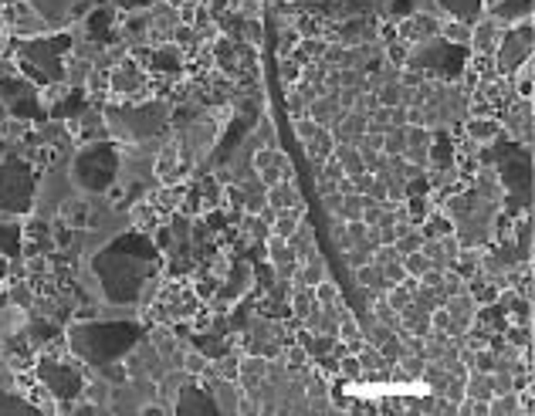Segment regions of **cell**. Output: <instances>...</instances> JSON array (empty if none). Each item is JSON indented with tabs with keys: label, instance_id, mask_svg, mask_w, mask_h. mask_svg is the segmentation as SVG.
I'll return each mask as SVG.
<instances>
[{
	"label": "cell",
	"instance_id": "cell-44",
	"mask_svg": "<svg viewBox=\"0 0 535 416\" xmlns=\"http://www.w3.org/2000/svg\"><path fill=\"white\" fill-rule=\"evenodd\" d=\"M282 65H278V78H282L285 85H295L298 78H302V65H298L295 58L288 55V58H278Z\"/></svg>",
	"mask_w": 535,
	"mask_h": 416
},
{
	"label": "cell",
	"instance_id": "cell-9",
	"mask_svg": "<svg viewBox=\"0 0 535 416\" xmlns=\"http://www.w3.org/2000/svg\"><path fill=\"white\" fill-rule=\"evenodd\" d=\"M0 105L7 115H14L21 122H44L51 109L44 105L41 88L28 82L21 71H0Z\"/></svg>",
	"mask_w": 535,
	"mask_h": 416
},
{
	"label": "cell",
	"instance_id": "cell-13",
	"mask_svg": "<svg viewBox=\"0 0 535 416\" xmlns=\"http://www.w3.org/2000/svg\"><path fill=\"white\" fill-rule=\"evenodd\" d=\"M48 28H65L68 21L82 17L88 11V0H24Z\"/></svg>",
	"mask_w": 535,
	"mask_h": 416
},
{
	"label": "cell",
	"instance_id": "cell-43",
	"mask_svg": "<svg viewBox=\"0 0 535 416\" xmlns=\"http://www.w3.org/2000/svg\"><path fill=\"white\" fill-rule=\"evenodd\" d=\"M298 41H302V34H298L295 28L282 31V34H278V44H275V55H278V58H288V55H292V51L298 48Z\"/></svg>",
	"mask_w": 535,
	"mask_h": 416
},
{
	"label": "cell",
	"instance_id": "cell-46",
	"mask_svg": "<svg viewBox=\"0 0 535 416\" xmlns=\"http://www.w3.org/2000/svg\"><path fill=\"white\" fill-rule=\"evenodd\" d=\"M431 329H437V332H448V329H451V312L444 305H437L434 312H431Z\"/></svg>",
	"mask_w": 535,
	"mask_h": 416
},
{
	"label": "cell",
	"instance_id": "cell-5",
	"mask_svg": "<svg viewBox=\"0 0 535 416\" xmlns=\"http://www.w3.org/2000/svg\"><path fill=\"white\" fill-rule=\"evenodd\" d=\"M122 169V153L113 139H95L85 142L71 159V183L82 194H109V186L119 180Z\"/></svg>",
	"mask_w": 535,
	"mask_h": 416
},
{
	"label": "cell",
	"instance_id": "cell-1",
	"mask_svg": "<svg viewBox=\"0 0 535 416\" xmlns=\"http://www.w3.org/2000/svg\"><path fill=\"white\" fill-rule=\"evenodd\" d=\"M163 250L153 244L146 231H129L105 240L92 258V275L99 281V292L113 305H140L142 288L159 277Z\"/></svg>",
	"mask_w": 535,
	"mask_h": 416
},
{
	"label": "cell",
	"instance_id": "cell-29",
	"mask_svg": "<svg viewBox=\"0 0 535 416\" xmlns=\"http://www.w3.org/2000/svg\"><path fill=\"white\" fill-rule=\"evenodd\" d=\"M58 335H61V329H58L55 321L34 319V321L28 325V335H24V339H28V342H31L34 348H41V346H48V342H55Z\"/></svg>",
	"mask_w": 535,
	"mask_h": 416
},
{
	"label": "cell",
	"instance_id": "cell-35",
	"mask_svg": "<svg viewBox=\"0 0 535 416\" xmlns=\"http://www.w3.org/2000/svg\"><path fill=\"white\" fill-rule=\"evenodd\" d=\"M156 223H159V210L153 207V203H136V210H132V227H140V231H153Z\"/></svg>",
	"mask_w": 535,
	"mask_h": 416
},
{
	"label": "cell",
	"instance_id": "cell-4",
	"mask_svg": "<svg viewBox=\"0 0 535 416\" xmlns=\"http://www.w3.org/2000/svg\"><path fill=\"white\" fill-rule=\"evenodd\" d=\"M68 51V31H61V34H31V38H21L14 44V65L28 82H34L38 88H48V85L68 78V65H65Z\"/></svg>",
	"mask_w": 535,
	"mask_h": 416
},
{
	"label": "cell",
	"instance_id": "cell-2",
	"mask_svg": "<svg viewBox=\"0 0 535 416\" xmlns=\"http://www.w3.org/2000/svg\"><path fill=\"white\" fill-rule=\"evenodd\" d=\"M68 352L78 362L99 369L105 362H119L126 359L132 348L142 342V325L132 319H115V321H102V319H85L75 321L65 335Z\"/></svg>",
	"mask_w": 535,
	"mask_h": 416
},
{
	"label": "cell",
	"instance_id": "cell-7",
	"mask_svg": "<svg viewBox=\"0 0 535 416\" xmlns=\"http://www.w3.org/2000/svg\"><path fill=\"white\" fill-rule=\"evenodd\" d=\"M494 153V176L505 194L521 196L525 203H532V146H525L519 139H505V132L492 142Z\"/></svg>",
	"mask_w": 535,
	"mask_h": 416
},
{
	"label": "cell",
	"instance_id": "cell-31",
	"mask_svg": "<svg viewBox=\"0 0 535 416\" xmlns=\"http://www.w3.org/2000/svg\"><path fill=\"white\" fill-rule=\"evenodd\" d=\"M421 379L431 386V393H444V386L451 383V373L440 366V362H434V359H427V366H423V373H421Z\"/></svg>",
	"mask_w": 535,
	"mask_h": 416
},
{
	"label": "cell",
	"instance_id": "cell-52",
	"mask_svg": "<svg viewBox=\"0 0 535 416\" xmlns=\"http://www.w3.org/2000/svg\"><path fill=\"white\" fill-rule=\"evenodd\" d=\"M7 275V261H4V258H0V277Z\"/></svg>",
	"mask_w": 535,
	"mask_h": 416
},
{
	"label": "cell",
	"instance_id": "cell-41",
	"mask_svg": "<svg viewBox=\"0 0 535 416\" xmlns=\"http://www.w3.org/2000/svg\"><path fill=\"white\" fill-rule=\"evenodd\" d=\"M421 244H423V237H421V231L417 227H410L407 234H400L394 240V248H396V254L404 258V254H410V250H421Z\"/></svg>",
	"mask_w": 535,
	"mask_h": 416
},
{
	"label": "cell",
	"instance_id": "cell-36",
	"mask_svg": "<svg viewBox=\"0 0 535 416\" xmlns=\"http://www.w3.org/2000/svg\"><path fill=\"white\" fill-rule=\"evenodd\" d=\"M180 369H184L186 375H194V379H200V375H207V369H211V359L204 356V352H186L184 362H180Z\"/></svg>",
	"mask_w": 535,
	"mask_h": 416
},
{
	"label": "cell",
	"instance_id": "cell-26",
	"mask_svg": "<svg viewBox=\"0 0 535 416\" xmlns=\"http://www.w3.org/2000/svg\"><path fill=\"white\" fill-rule=\"evenodd\" d=\"M302 146H305V156H309L312 163H315V167H322L325 159L332 156V149H336V136H332V129H325L322 125V129H319L309 142H302Z\"/></svg>",
	"mask_w": 535,
	"mask_h": 416
},
{
	"label": "cell",
	"instance_id": "cell-25",
	"mask_svg": "<svg viewBox=\"0 0 535 416\" xmlns=\"http://www.w3.org/2000/svg\"><path fill=\"white\" fill-rule=\"evenodd\" d=\"M437 7L454 21H467V24H475L485 14V0H437Z\"/></svg>",
	"mask_w": 535,
	"mask_h": 416
},
{
	"label": "cell",
	"instance_id": "cell-47",
	"mask_svg": "<svg viewBox=\"0 0 535 416\" xmlns=\"http://www.w3.org/2000/svg\"><path fill=\"white\" fill-rule=\"evenodd\" d=\"M282 356H285V359H288V362H292V366H309V352H305V348H302V346H298V342H295V346H288V348H285V352H282Z\"/></svg>",
	"mask_w": 535,
	"mask_h": 416
},
{
	"label": "cell",
	"instance_id": "cell-19",
	"mask_svg": "<svg viewBox=\"0 0 535 416\" xmlns=\"http://www.w3.org/2000/svg\"><path fill=\"white\" fill-rule=\"evenodd\" d=\"M502 24L494 21V17H478L475 24H471V55H494V48H498V38H502Z\"/></svg>",
	"mask_w": 535,
	"mask_h": 416
},
{
	"label": "cell",
	"instance_id": "cell-21",
	"mask_svg": "<svg viewBox=\"0 0 535 416\" xmlns=\"http://www.w3.org/2000/svg\"><path fill=\"white\" fill-rule=\"evenodd\" d=\"M427 142H431V129L427 125H407V146H404V159L413 167L427 169Z\"/></svg>",
	"mask_w": 535,
	"mask_h": 416
},
{
	"label": "cell",
	"instance_id": "cell-50",
	"mask_svg": "<svg viewBox=\"0 0 535 416\" xmlns=\"http://www.w3.org/2000/svg\"><path fill=\"white\" fill-rule=\"evenodd\" d=\"M217 288H221V281H217V277H204V281L197 285V294L200 298H213Z\"/></svg>",
	"mask_w": 535,
	"mask_h": 416
},
{
	"label": "cell",
	"instance_id": "cell-11",
	"mask_svg": "<svg viewBox=\"0 0 535 416\" xmlns=\"http://www.w3.org/2000/svg\"><path fill=\"white\" fill-rule=\"evenodd\" d=\"M532 41H535V28L532 17H521L519 24H512L508 31H502L498 48H494V68L502 78H512L515 71L532 58Z\"/></svg>",
	"mask_w": 535,
	"mask_h": 416
},
{
	"label": "cell",
	"instance_id": "cell-8",
	"mask_svg": "<svg viewBox=\"0 0 535 416\" xmlns=\"http://www.w3.org/2000/svg\"><path fill=\"white\" fill-rule=\"evenodd\" d=\"M467 58H471V48L444 41V38L437 34V38H431V41H423V44H417V48H410V58H407V65H404V68L421 71L423 78L454 82V78H461V71H465Z\"/></svg>",
	"mask_w": 535,
	"mask_h": 416
},
{
	"label": "cell",
	"instance_id": "cell-6",
	"mask_svg": "<svg viewBox=\"0 0 535 416\" xmlns=\"http://www.w3.org/2000/svg\"><path fill=\"white\" fill-rule=\"evenodd\" d=\"M38 200V173L21 153L0 159V217H24Z\"/></svg>",
	"mask_w": 535,
	"mask_h": 416
},
{
	"label": "cell",
	"instance_id": "cell-39",
	"mask_svg": "<svg viewBox=\"0 0 535 416\" xmlns=\"http://www.w3.org/2000/svg\"><path fill=\"white\" fill-rule=\"evenodd\" d=\"M339 375H346V379H363V362H359V356L356 352H346V356H339Z\"/></svg>",
	"mask_w": 535,
	"mask_h": 416
},
{
	"label": "cell",
	"instance_id": "cell-38",
	"mask_svg": "<svg viewBox=\"0 0 535 416\" xmlns=\"http://www.w3.org/2000/svg\"><path fill=\"white\" fill-rule=\"evenodd\" d=\"M312 294H315V305L319 308H325V305H336L339 302V288H336V281H329V277H322L315 288H312Z\"/></svg>",
	"mask_w": 535,
	"mask_h": 416
},
{
	"label": "cell",
	"instance_id": "cell-3",
	"mask_svg": "<svg viewBox=\"0 0 535 416\" xmlns=\"http://www.w3.org/2000/svg\"><path fill=\"white\" fill-rule=\"evenodd\" d=\"M169 102L159 98H142V102H119V105H105L102 119H105V132L115 142H126V146H150L159 142L169 129Z\"/></svg>",
	"mask_w": 535,
	"mask_h": 416
},
{
	"label": "cell",
	"instance_id": "cell-28",
	"mask_svg": "<svg viewBox=\"0 0 535 416\" xmlns=\"http://www.w3.org/2000/svg\"><path fill=\"white\" fill-rule=\"evenodd\" d=\"M24 248V231L17 223H0V258H17Z\"/></svg>",
	"mask_w": 535,
	"mask_h": 416
},
{
	"label": "cell",
	"instance_id": "cell-30",
	"mask_svg": "<svg viewBox=\"0 0 535 416\" xmlns=\"http://www.w3.org/2000/svg\"><path fill=\"white\" fill-rule=\"evenodd\" d=\"M356 271V285L359 288H367V292H386V277H383V267L369 261L363 267H352Z\"/></svg>",
	"mask_w": 535,
	"mask_h": 416
},
{
	"label": "cell",
	"instance_id": "cell-32",
	"mask_svg": "<svg viewBox=\"0 0 535 416\" xmlns=\"http://www.w3.org/2000/svg\"><path fill=\"white\" fill-rule=\"evenodd\" d=\"M437 34H440V38H444V41H451V44H465L467 48V41H471V24H467V21H444V24H440V31H437Z\"/></svg>",
	"mask_w": 535,
	"mask_h": 416
},
{
	"label": "cell",
	"instance_id": "cell-23",
	"mask_svg": "<svg viewBox=\"0 0 535 416\" xmlns=\"http://www.w3.org/2000/svg\"><path fill=\"white\" fill-rule=\"evenodd\" d=\"M512 248H515V258H519V264H532V217H529V213L515 217Z\"/></svg>",
	"mask_w": 535,
	"mask_h": 416
},
{
	"label": "cell",
	"instance_id": "cell-33",
	"mask_svg": "<svg viewBox=\"0 0 535 416\" xmlns=\"http://www.w3.org/2000/svg\"><path fill=\"white\" fill-rule=\"evenodd\" d=\"M407 58H410V44L407 41L394 38V41L383 44V61H386V65H394V68H404V65H407Z\"/></svg>",
	"mask_w": 535,
	"mask_h": 416
},
{
	"label": "cell",
	"instance_id": "cell-18",
	"mask_svg": "<svg viewBox=\"0 0 535 416\" xmlns=\"http://www.w3.org/2000/svg\"><path fill=\"white\" fill-rule=\"evenodd\" d=\"M454 167V136L448 125L431 129L427 142V169H451Z\"/></svg>",
	"mask_w": 535,
	"mask_h": 416
},
{
	"label": "cell",
	"instance_id": "cell-51",
	"mask_svg": "<svg viewBox=\"0 0 535 416\" xmlns=\"http://www.w3.org/2000/svg\"><path fill=\"white\" fill-rule=\"evenodd\" d=\"M142 413H146V416H159V413H163V406H142Z\"/></svg>",
	"mask_w": 535,
	"mask_h": 416
},
{
	"label": "cell",
	"instance_id": "cell-15",
	"mask_svg": "<svg viewBox=\"0 0 535 416\" xmlns=\"http://www.w3.org/2000/svg\"><path fill=\"white\" fill-rule=\"evenodd\" d=\"M437 31H440L437 17L434 14H423V11H413V14H407V17H400V21H396V38H400V41H407L410 48H417V44L437 38Z\"/></svg>",
	"mask_w": 535,
	"mask_h": 416
},
{
	"label": "cell",
	"instance_id": "cell-12",
	"mask_svg": "<svg viewBox=\"0 0 535 416\" xmlns=\"http://www.w3.org/2000/svg\"><path fill=\"white\" fill-rule=\"evenodd\" d=\"M169 410H173L177 416H194V413L217 416L221 413V406H217V400L211 396V389H204V379H194V375L177 389V400H173Z\"/></svg>",
	"mask_w": 535,
	"mask_h": 416
},
{
	"label": "cell",
	"instance_id": "cell-24",
	"mask_svg": "<svg viewBox=\"0 0 535 416\" xmlns=\"http://www.w3.org/2000/svg\"><path fill=\"white\" fill-rule=\"evenodd\" d=\"M502 132H505V129H502V119H475V115H467L465 132H461V136L475 139V142H481V146H488V142H494Z\"/></svg>",
	"mask_w": 535,
	"mask_h": 416
},
{
	"label": "cell",
	"instance_id": "cell-34",
	"mask_svg": "<svg viewBox=\"0 0 535 416\" xmlns=\"http://www.w3.org/2000/svg\"><path fill=\"white\" fill-rule=\"evenodd\" d=\"M38 410L34 400H24V396H14L11 389H0V413H31Z\"/></svg>",
	"mask_w": 535,
	"mask_h": 416
},
{
	"label": "cell",
	"instance_id": "cell-40",
	"mask_svg": "<svg viewBox=\"0 0 535 416\" xmlns=\"http://www.w3.org/2000/svg\"><path fill=\"white\" fill-rule=\"evenodd\" d=\"M359 213H363V194H346V196H342L339 221H359Z\"/></svg>",
	"mask_w": 535,
	"mask_h": 416
},
{
	"label": "cell",
	"instance_id": "cell-22",
	"mask_svg": "<svg viewBox=\"0 0 535 416\" xmlns=\"http://www.w3.org/2000/svg\"><path fill=\"white\" fill-rule=\"evenodd\" d=\"M265 200L271 210H292V207H302V200H298V190L292 180H278L275 186H265Z\"/></svg>",
	"mask_w": 535,
	"mask_h": 416
},
{
	"label": "cell",
	"instance_id": "cell-20",
	"mask_svg": "<svg viewBox=\"0 0 535 416\" xmlns=\"http://www.w3.org/2000/svg\"><path fill=\"white\" fill-rule=\"evenodd\" d=\"M485 11H488V17H494L502 28H512V24H519L521 17H532V0H494Z\"/></svg>",
	"mask_w": 535,
	"mask_h": 416
},
{
	"label": "cell",
	"instance_id": "cell-27",
	"mask_svg": "<svg viewBox=\"0 0 535 416\" xmlns=\"http://www.w3.org/2000/svg\"><path fill=\"white\" fill-rule=\"evenodd\" d=\"M194 339V348L197 352H204L207 359H221L227 352V335H221V332H213V329H204V332H194L190 335Z\"/></svg>",
	"mask_w": 535,
	"mask_h": 416
},
{
	"label": "cell",
	"instance_id": "cell-49",
	"mask_svg": "<svg viewBox=\"0 0 535 416\" xmlns=\"http://www.w3.org/2000/svg\"><path fill=\"white\" fill-rule=\"evenodd\" d=\"M390 125H396V129H400V125H410L407 102H400V105H394V109H390Z\"/></svg>",
	"mask_w": 535,
	"mask_h": 416
},
{
	"label": "cell",
	"instance_id": "cell-14",
	"mask_svg": "<svg viewBox=\"0 0 535 416\" xmlns=\"http://www.w3.org/2000/svg\"><path fill=\"white\" fill-rule=\"evenodd\" d=\"M109 92L119 98H136V95H146L150 92V82H146V71L142 65H136L132 58L126 61H119L109 75Z\"/></svg>",
	"mask_w": 535,
	"mask_h": 416
},
{
	"label": "cell",
	"instance_id": "cell-16",
	"mask_svg": "<svg viewBox=\"0 0 535 416\" xmlns=\"http://www.w3.org/2000/svg\"><path fill=\"white\" fill-rule=\"evenodd\" d=\"M186 65V55L184 48H177L173 41H163L150 48V55H146V68H153L156 75H169V78H177Z\"/></svg>",
	"mask_w": 535,
	"mask_h": 416
},
{
	"label": "cell",
	"instance_id": "cell-42",
	"mask_svg": "<svg viewBox=\"0 0 535 416\" xmlns=\"http://www.w3.org/2000/svg\"><path fill=\"white\" fill-rule=\"evenodd\" d=\"M400 264H404V271H407L410 277H421L423 271L431 267V261L423 258L421 250H410V254H404V258H400Z\"/></svg>",
	"mask_w": 535,
	"mask_h": 416
},
{
	"label": "cell",
	"instance_id": "cell-10",
	"mask_svg": "<svg viewBox=\"0 0 535 416\" xmlns=\"http://www.w3.org/2000/svg\"><path fill=\"white\" fill-rule=\"evenodd\" d=\"M34 375H38V383H41V386L48 389V393H51V396H55L65 410H68L71 402L85 393L82 369H78V366H71V362H61V359L44 356V359L34 362Z\"/></svg>",
	"mask_w": 535,
	"mask_h": 416
},
{
	"label": "cell",
	"instance_id": "cell-48",
	"mask_svg": "<svg viewBox=\"0 0 535 416\" xmlns=\"http://www.w3.org/2000/svg\"><path fill=\"white\" fill-rule=\"evenodd\" d=\"M119 11H126V14H136L140 7H153L156 0H113Z\"/></svg>",
	"mask_w": 535,
	"mask_h": 416
},
{
	"label": "cell",
	"instance_id": "cell-17",
	"mask_svg": "<svg viewBox=\"0 0 535 416\" xmlns=\"http://www.w3.org/2000/svg\"><path fill=\"white\" fill-rule=\"evenodd\" d=\"M153 173L163 186H169V183H180V176L186 173V167H184V159H180V146H177V139L163 142V149H159L156 159H153Z\"/></svg>",
	"mask_w": 535,
	"mask_h": 416
},
{
	"label": "cell",
	"instance_id": "cell-45",
	"mask_svg": "<svg viewBox=\"0 0 535 416\" xmlns=\"http://www.w3.org/2000/svg\"><path fill=\"white\" fill-rule=\"evenodd\" d=\"M244 234L251 237V240H265V237L271 234V227L258 221V213H248V221H244Z\"/></svg>",
	"mask_w": 535,
	"mask_h": 416
},
{
	"label": "cell",
	"instance_id": "cell-37",
	"mask_svg": "<svg viewBox=\"0 0 535 416\" xmlns=\"http://www.w3.org/2000/svg\"><path fill=\"white\" fill-rule=\"evenodd\" d=\"M376 102L380 105H386V109H394V105H400V102H407V88L396 82V85H386L383 82L380 88H376Z\"/></svg>",
	"mask_w": 535,
	"mask_h": 416
}]
</instances>
